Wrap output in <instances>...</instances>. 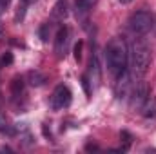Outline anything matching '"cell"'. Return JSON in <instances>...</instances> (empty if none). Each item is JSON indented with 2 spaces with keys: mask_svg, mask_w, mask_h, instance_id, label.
<instances>
[{
  "mask_svg": "<svg viewBox=\"0 0 156 154\" xmlns=\"http://www.w3.org/2000/svg\"><path fill=\"white\" fill-rule=\"evenodd\" d=\"M69 51V29L66 26H60L55 37V53L58 58H64Z\"/></svg>",
  "mask_w": 156,
  "mask_h": 154,
  "instance_id": "5",
  "label": "cell"
},
{
  "mask_svg": "<svg viewBox=\"0 0 156 154\" xmlns=\"http://www.w3.org/2000/svg\"><path fill=\"white\" fill-rule=\"evenodd\" d=\"M118 2H122V4H129V2H133V0H118Z\"/></svg>",
  "mask_w": 156,
  "mask_h": 154,
  "instance_id": "20",
  "label": "cell"
},
{
  "mask_svg": "<svg viewBox=\"0 0 156 154\" xmlns=\"http://www.w3.org/2000/svg\"><path fill=\"white\" fill-rule=\"evenodd\" d=\"M22 89H24V82H22V78H15V80H13V94H15V96H20Z\"/></svg>",
  "mask_w": 156,
  "mask_h": 154,
  "instance_id": "12",
  "label": "cell"
},
{
  "mask_svg": "<svg viewBox=\"0 0 156 154\" xmlns=\"http://www.w3.org/2000/svg\"><path fill=\"white\" fill-rule=\"evenodd\" d=\"M151 27H153V16L147 11H136L129 18V29L134 35H145L151 31Z\"/></svg>",
  "mask_w": 156,
  "mask_h": 154,
  "instance_id": "3",
  "label": "cell"
},
{
  "mask_svg": "<svg viewBox=\"0 0 156 154\" xmlns=\"http://www.w3.org/2000/svg\"><path fill=\"white\" fill-rule=\"evenodd\" d=\"M4 33V24H2V20H0V35Z\"/></svg>",
  "mask_w": 156,
  "mask_h": 154,
  "instance_id": "18",
  "label": "cell"
},
{
  "mask_svg": "<svg viewBox=\"0 0 156 154\" xmlns=\"http://www.w3.org/2000/svg\"><path fill=\"white\" fill-rule=\"evenodd\" d=\"M96 4V0H75V7H76V11H89L93 5Z\"/></svg>",
  "mask_w": 156,
  "mask_h": 154,
  "instance_id": "11",
  "label": "cell"
},
{
  "mask_svg": "<svg viewBox=\"0 0 156 154\" xmlns=\"http://www.w3.org/2000/svg\"><path fill=\"white\" fill-rule=\"evenodd\" d=\"M151 65V49L144 40L136 38L131 45V71L133 76L144 78Z\"/></svg>",
  "mask_w": 156,
  "mask_h": 154,
  "instance_id": "2",
  "label": "cell"
},
{
  "mask_svg": "<svg viewBox=\"0 0 156 154\" xmlns=\"http://www.w3.org/2000/svg\"><path fill=\"white\" fill-rule=\"evenodd\" d=\"M75 58H76L78 62L82 60V42H78L76 45H75Z\"/></svg>",
  "mask_w": 156,
  "mask_h": 154,
  "instance_id": "14",
  "label": "cell"
},
{
  "mask_svg": "<svg viewBox=\"0 0 156 154\" xmlns=\"http://www.w3.org/2000/svg\"><path fill=\"white\" fill-rule=\"evenodd\" d=\"M7 131V121H5V118L0 114V132H5Z\"/></svg>",
  "mask_w": 156,
  "mask_h": 154,
  "instance_id": "15",
  "label": "cell"
},
{
  "mask_svg": "<svg viewBox=\"0 0 156 154\" xmlns=\"http://www.w3.org/2000/svg\"><path fill=\"white\" fill-rule=\"evenodd\" d=\"M89 76H91V83H93V85H98V82H100V67H98V60H96V58L91 60Z\"/></svg>",
  "mask_w": 156,
  "mask_h": 154,
  "instance_id": "9",
  "label": "cell"
},
{
  "mask_svg": "<svg viewBox=\"0 0 156 154\" xmlns=\"http://www.w3.org/2000/svg\"><path fill=\"white\" fill-rule=\"evenodd\" d=\"M71 100H73V94H71L69 87L67 85H56L53 94H51V107L55 111H62V109L71 105Z\"/></svg>",
  "mask_w": 156,
  "mask_h": 154,
  "instance_id": "4",
  "label": "cell"
},
{
  "mask_svg": "<svg viewBox=\"0 0 156 154\" xmlns=\"http://www.w3.org/2000/svg\"><path fill=\"white\" fill-rule=\"evenodd\" d=\"M49 33H51V26H49V24H44V26L40 27V31H38L42 42H47V40H49Z\"/></svg>",
  "mask_w": 156,
  "mask_h": 154,
  "instance_id": "13",
  "label": "cell"
},
{
  "mask_svg": "<svg viewBox=\"0 0 156 154\" xmlns=\"http://www.w3.org/2000/svg\"><path fill=\"white\" fill-rule=\"evenodd\" d=\"M51 16H53L55 20H64V18L67 16V4H66V0H58V2L55 4V7H53V11H51Z\"/></svg>",
  "mask_w": 156,
  "mask_h": 154,
  "instance_id": "8",
  "label": "cell"
},
{
  "mask_svg": "<svg viewBox=\"0 0 156 154\" xmlns=\"http://www.w3.org/2000/svg\"><path fill=\"white\" fill-rule=\"evenodd\" d=\"M105 60H107V67L111 73L122 75L127 69V60H129V49L123 38H113L107 47H105Z\"/></svg>",
  "mask_w": 156,
  "mask_h": 154,
  "instance_id": "1",
  "label": "cell"
},
{
  "mask_svg": "<svg viewBox=\"0 0 156 154\" xmlns=\"http://www.w3.org/2000/svg\"><path fill=\"white\" fill-rule=\"evenodd\" d=\"M44 82H45V76L42 73H38V71H31L29 73V83L31 85L38 87V85H44Z\"/></svg>",
  "mask_w": 156,
  "mask_h": 154,
  "instance_id": "10",
  "label": "cell"
},
{
  "mask_svg": "<svg viewBox=\"0 0 156 154\" xmlns=\"http://www.w3.org/2000/svg\"><path fill=\"white\" fill-rule=\"evenodd\" d=\"M9 2H11V0H0V4H2V5H4V7H5V5H7V4H9Z\"/></svg>",
  "mask_w": 156,
  "mask_h": 154,
  "instance_id": "17",
  "label": "cell"
},
{
  "mask_svg": "<svg viewBox=\"0 0 156 154\" xmlns=\"http://www.w3.org/2000/svg\"><path fill=\"white\" fill-rule=\"evenodd\" d=\"M2 62H4V64H11V62H13V56H11V54H5V56L2 58Z\"/></svg>",
  "mask_w": 156,
  "mask_h": 154,
  "instance_id": "16",
  "label": "cell"
},
{
  "mask_svg": "<svg viewBox=\"0 0 156 154\" xmlns=\"http://www.w3.org/2000/svg\"><path fill=\"white\" fill-rule=\"evenodd\" d=\"M149 96V91H147V85L144 82H136V87L133 89V98H131V103L133 107H142V103L145 102V98Z\"/></svg>",
  "mask_w": 156,
  "mask_h": 154,
  "instance_id": "6",
  "label": "cell"
},
{
  "mask_svg": "<svg viewBox=\"0 0 156 154\" xmlns=\"http://www.w3.org/2000/svg\"><path fill=\"white\" fill-rule=\"evenodd\" d=\"M24 2H26V4H35L37 0H24Z\"/></svg>",
  "mask_w": 156,
  "mask_h": 154,
  "instance_id": "19",
  "label": "cell"
},
{
  "mask_svg": "<svg viewBox=\"0 0 156 154\" xmlns=\"http://www.w3.org/2000/svg\"><path fill=\"white\" fill-rule=\"evenodd\" d=\"M140 111H142L144 118H149V120L156 118V96L154 94H149V96L145 98V102L142 103Z\"/></svg>",
  "mask_w": 156,
  "mask_h": 154,
  "instance_id": "7",
  "label": "cell"
}]
</instances>
